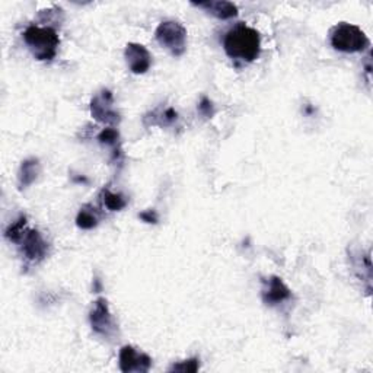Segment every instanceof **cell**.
Wrapping results in <instances>:
<instances>
[{"instance_id": "6da1fadb", "label": "cell", "mask_w": 373, "mask_h": 373, "mask_svg": "<svg viewBox=\"0 0 373 373\" xmlns=\"http://www.w3.org/2000/svg\"><path fill=\"white\" fill-rule=\"evenodd\" d=\"M223 47L231 58L253 63L261 53L259 32L239 22L226 32L223 39Z\"/></svg>"}, {"instance_id": "7a4b0ae2", "label": "cell", "mask_w": 373, "mask_h": 373, "mask_svg": "<svg viewBox=\"0 0 373 373\" xmlns=\"http://www.w3.org/2000/svg\"><path fill=\"white\" fill-rule=\"evenodd\" d=\"M23 41L36 60L50 61L57 54L60 39L54 28L30 25L23 32Z\"/></svg>"}, {"instance_id": "3957f363", "label": "cell", "mask_w": 373, "mask_h": 373, "mask_svg": "<svg viewBox=\"0 0 373 373\" xmlns=\"http://www.w3.org/2000/svg\"><path fill=\"white\" fill-rule=\"evenodd\" d=\"M331 45L343 53H360L369 48L367 35L357 25L341 22L330 31Z\"/></svg>"}, {"instance_id": "277c9868", "label": "cell", "mask_w": 373, "mask_h": 373, "mask_svg": "<svg viewBox=\"0 0 373 373\" xmlns=\"http://www.w3.org/2000/svg\"><path fill=\"white\" fill-rule=\"evenodd\" d=\"M155 36L158 43L165 47L168 52L180 57L186 50V30L182 27V23L177 21H164L159 23L156 28Z\"/></svg>"}, {"instance_id": "5b68a950", "label": "cell", "mask_w": 373, "mask_h": 373, "mask_svg": "<svg viewBox=\"0 0 373 373\" xmlns=\"http://www.w3.org/2000/svg\"><path fill=\"white\" fill-rule=\"evenodd\" d=\"M89 322L94 332L104 339L113 337L117 332V324L109 310L108 301L104 297H99L95 301L89 314Z\"/></svg>"}, {"instance_id": "8992f818", "label": "cell", "mask_w": 373, "mask_h": 373, "mask_svg": "<svg viewBox=\"0 0 373 373\" xmlns=\"http://www.w3.org/2000/svg\"><path fill=\"white\" fill-rule=\"evenodd\" d=\"M91 114L92 117L108 126H116L120 122V114L114 109V96L113 92L103 89L98 92L91 101Z\"/></svg>"}, {"instance_id": "52a82bcc", "label": "cell", "mask_w": 373, "mask_h": 373, "mask_svg": "<svg viewBox=\"0 0 373 373\" xmlns=\"http://www.w3.org/2000/svg\"><path fill=\"white\" fill-rule=\"evenodd\" d=\"M19 244L22 246L23 257L34 264L40 263V261H43L47 257L48 244L36 229H28L25 232L23 238L21 239Z\"/></svg>"}, {"instance_id": "ba28073f", "label": "cell", "mask_w": 373, "mask_h": 373, "mask_svg": "<svg viewBox=\"0 0 373 373\" xmlns=\"http://www.w3.org/2000/svg\"><path fill=\"white\" fill-rule=\"evenodd\" d=\"M120 369L124 373H146L152 367V359L146 353L138 352L131 345H124L120 350Z\"/></svg>"}, {"instance_id": "9c48e42d", "label": "cell", "mask_w": 373, "mask_h": 373, "mask_svg": "<svg viewBox=\"0 0 373 373\" xmlns=\"http://www.w3.org/2000/svg\"><path fill=\"white\" fill-rule=\"evenodd\" d=\"M124 57H126L129 69L136 74H143L152 66V56L149 50L138 43H129L126 45Z\"/></svg>"}, {"instance_id": "30bf717a", "label": "cell", "mask_w": 373, "mask_h": 373, "mask_svg": "<svg viewBox=\"0 0 373 373\" xmlns=\"http://www.w3.org/2000/svg\"><path fill=\"white\" fill-rule=\"evenodd\" d=\"M292 297V292L288 286L283 283V280L277 276H273L264 281L263 289V301L267 305H277Z\"/></svg>"}, {"instance_id": "8fae6325", "label": "cell", "mask_w": 373, "mask_h": 373, "mask_svg": "<svg viewBox=\"0 0 373 373\" xmlns=\"http://www.w3.org/2000/svg\"><path fill=\"white\" fill-rule=\"evenodd\" d=\"M193 5L207 10L210 15L216 17L217 19L226 21L238 17V6L231 2H225V0H207V2H198Z\"/></svg>"}, {"instance_id": "7c38bea8", "label": "cell", "mask_w": 373, "mask_h": 373, "mask_svg": "<svg viewBox=\"0 0 373 373\" xmlns=\"http://www.w3.org/2000/svg\"><path fill=\"white\" fill-rule=\"evenodd\" d=\"M41 172V164L40 160L36 158H30L25 159L23 162L21 164L19 172H18V185L19 190H25L28 189V186L39 178Z\"/></svg>"}, {"instance_id": "4fadbf2b", "label": "cell", "mask_w": 373, "mask_h": 373, "mask_svg": "<svg viewBox=\"0 0 373 373\" xmlns=\"http://www.w3.org/2000/svg\"><path fill=\"white\" fill-rule=\"evenodd\" d=\"M178 120V113L173 108H158L152 111L151 114L145 116V124L146 126H160L168 127L172 126L173 122Z\"/></svg>"}, {"instance_id": "5bb4252c", "label": "cell", "mask_w": 373, "mask_h": 373, "mask_svg": "<svg viewBox=\"0 0 373 373\" xmlns=\"http://www.w3.org/2000/svg\"><path fill=\"white\" fill-rule=\"evenodd\" d=\"M98 140L101 145H107L114 149L113 156L118 160V155H121V147H120V133L114 127L104 129L98 136Z\"/></svg>"}, {"instance_id": "9a60e30c", "label": "cell", "mask_w": 373, "mask_h": 373, "mask_svg": "<svg viewBox=\"0 0 373 373\" xmlns=\"http://www.w3.org/2000/svg\"><path fill=\"white\" fill-rule=\"evenodd\" d=\"M27 231H28L27 229V216L22 215L18 217V220H15L14 223H12V225H9V228L5 231V236L10 242L19 244Z\"/></svg>"}, {"instance_id": "2e32d148", "label": "cell", "mask_w": 373, "mask_h": 373, "mask_svg": "<svg viewBox=\"0 0 373 373\" xmlns=\"http://www.w3.org/2000/svg\"><path fill=\"white\" fill-rule=\"evenodd\" d=\"M101 197H103V202H104L105 207H107L108 210H111V211H120V210H122L124 207L127 206L126 197L121 195V194H117V193L109 191L108 189H104V190H103Z\"/></svg>"}, {"instance_id": "e0dca14e", "label": "cell", "mask_w": 373, "mask_h": 373, "mask_svg": "<svg viewBox=\"0 0 373 373\" xmlns=\"http://www.w3.org/2000/svg\"><path fill=\"white\" fill-rule=\"evenodd\" d=\"M76 225L85 231L94 229L98 225V216L92 209L89 210V206H85L83 209H81L76 217Z\"/></svg>"}, {"instance_id": "ac0fdd59", "label": "cell", "mask_w": 373, "mask_h": 373, "mask_svg": "<svg viewBox=\"0 0 373 373\" xmlns=\"http://www.w3.org/2000/svg\"><path fill=\"white\" fill-rule=\"evenodd\" d=\"M200 369V360L198 359H189L184 362L175 363L169 367L171 372H184V373H194Z\"/></svg>"}, {"instance_id": "d6986e66", "label": "cell", "mask_w": 373, "mask_h": 373, "mask_svg": "<svg viewBox=\"0 0 373 373\" xmlns=\"http://www.w3.org/2000/svg\"><path fill=\"white\" fill-rule=\"evenodd\" d=\"M198 113H200L206 118H211L215 116V105L210 101L209 98L203 96L200 104H198Z\"/></svg>"}, {"instance_id": "ffe728a7", "label": "cell", "mask_w": 373, "mask_h": 373, "mask_svg": "<svg viewBox=\"0 0 373 373\" xmlns=\"http://www.w3.org/2000/svg\"><path fill=\"white\" fill-rule=\"evenodd\" d=\"M139 217L146 223H153V225H155V223H158V220H159L158 213L155 210H145L139 215Z\"/></svg>"}]
</instances>
